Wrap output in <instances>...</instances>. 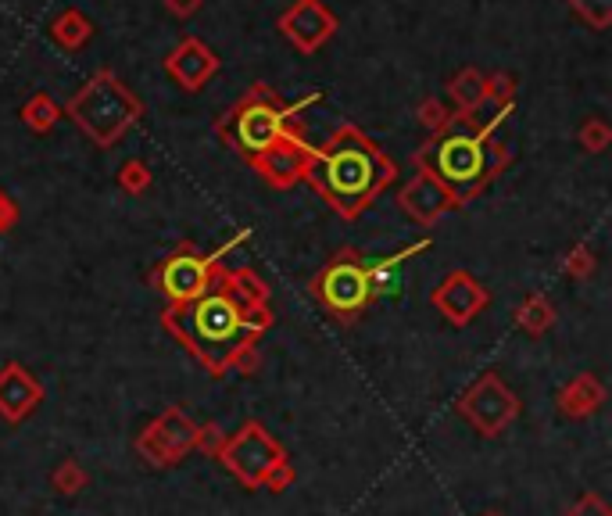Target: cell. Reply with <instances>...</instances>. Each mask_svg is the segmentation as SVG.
I'll return each mask as SVG.
<instances>
[{
  "instance_id": "obj_20",
  "label": "cell",
  "mask_w": 612,
  "mask_h": 516,
  "mask_svg": "<svg viewBox=\"0 0 612 516\" xmlns=\"http://www.w3.org/2000/svg\"><path fill=\"white\" fill-rule=\"evenodd\" d=\"M484 516H498V513H484Z\"/></svg>"
},
{
  "instance_id": "obj_7",
  "label": "cell",
  "mask_w": 612,
  "mask_h": 516,
  "mask_svg": "<svg viewBox=\"0 0 612 516\" xmlns=\"http://www.w3.org/2000/svg\"><path fill=\"white\" fill-rule=\"evenodd\" d=\"M323 298H326V305L337 312H358L369 301V276L358 266L340 262V266H333L330 273H326Z\"/></svg>"
},
{
  "instance_id": "obj_6",
  "label": "cell",
  "mask_w": 612,
  "mask_h": 516,
  "mask_svg": "<svg viewBox=\"0 0 612 516\" xmlns=\"http://www.w3.org/2000/svg\"><path fill=\"white\" fill-rule=\"evenodd\" d=\"M40 402H43V387L22 366H4L0 370V416L4 420L11 423L26 420Z\"/></svg>"
},
{
  "instance_id": "obj_5",
  "label": "cell",
  "mask_w": 612,
  "mask_h": 516,
  "mask_svg": "<svg viewBox=\"0 0 612 516\" xmlns=\"http://www.w3.org/2000/svg\"><path fill=\"white\" fill-rule=\"evenodd\" d=\"M376 183V165L366 151H340L330 162V190L337 198H366Z\"/></svg>"
},
{
  "instance_id": "obj_2",
  "label": "cell",
  "mask_w": 612,
  "mask_h": 516,
  "mask_svg": "<svg viewBox=\"0 0 612 516\" xmlns=\"http://www.w3.org/2000/svg\"><path fill=\"white\" fill-rule=\"evenodd\" d=\"M219 459L226 463V470H230L233 477H240V481L247 484V488H262L269 470L283 459V448L262 423L251 420V423H244V430H240L237 438L222 441Z\"/></svg>"
},
{
  "instance_id": "obj_15",
  "label": "cell",
  "mask_w": 612,
  "mask_h": 516,
  "mask_svg": "<svg viewBox=\"0 0 612 516\" xmlns=\"http://www.w3.org/2000/svg\"><path fill=\"white\" fill-rule=\"evenodd\" d=\"M519 323H523L530 334H541V330L552 323V309H548L544 301H530V305H523V309H519Z\"/></svg>"
},
{
  "instance_id": "obj_19",
  "label": "cell",
  "mask_w": 612,
  "mask_h": 516,
  "mask_svg": "<svg viewBox=\"0 0 612 516\" xmlns=\"http://www.w3.org/2000/svg\"><path fill=\"white\" fill-rule=\"evenodd\" d=\"M133 183V187H140V183H144V169H140V165H129V176H122V183Z\"/></svg>"
},
{
  "instance_id": "obj_13",
  "label": "cell",
  "mask_w": 612,
  "mask_h": 516,
  "mask_svg": "<svg viewBox=\"0 0 612 516\" xmlns=\"http://www.w3.org/2000/svg\"><path fill=\"white\" fill-rule=\"evenodd\" d=\"M405 208L412 215H419L423 223H430V219L444 208V190L437 187L434 180H419L416 187L405 190Z\"/></svg>"
},
{
  "instance_id": "obj_3",
  "label": "cell",
  "mask_w": 612,
  "mask_h": 516,
  "mask_svg": "<svg viewBox=\"0 0 612 516\" xmlns=\"http://www.w3.org/2000/svg\"><path fill=\"white\" fill-rule=\"evenodd\" d=\"M197 430L201 427H197L183 409H165V413L140 434L136 448H140V456H144L147 463L172 466L197 445Z\"/></svg>"
},
{
  "instance_id": "obj_9",
  "label": "cell",
  "mask_w": 612,
  "mask_h": 516,
  "mask_svg": "<svg viewBox=\"0 0 612 516\" xmlns=\"http://www.w3.org/2000/svg\"><path fill=\"white\" fill-rule=\"evenodd\" d=\"M484 291L476 287V280H469L466 273H455L444 280V287L434 294V305L451 319V323H466L476 312L484 309Z\"/></svg>"
},
{
  "instance_id": "obj_18",
  "label": "cell",
  "mask_w": 612,
  "mask_h": 516,
  "mask_svg": "<svg viewBox=\"0 0 612 516\" xmlns=\"http://www.w3.org/2000/svg\"><path fill=\"white\" fill-rule=\"evenodd\" d=\"M194 448H201V452H219L222 448V434H219V427H204V430H197V445Z\"/></svg>"
},
{
  "instance_id": "obj_10",
  "label": "cell",
  "mask_w": 612,
  "mask_h": 516,
  "mask_svg": "<svg viewBox=\"0 0 612 516\" xmlns=\"http://www.w3.org/2000/svg\"><path fill=\"white\" fill-rule=\"evenodd\" d=\"M162 284L179 301L197 298L204 291V284H208V266L197 262V258H172L162 273Z\"/></svg>"
},
{
  "instance_id": "obj_11",
  "label": "cell",
  "mask_w": 612,
  "mask_h": 516,
  "mask_svg": "<svg viewBox=\"0 0 612 516\" xmlns=\"http://www.w3.org/2000/svg\"><path fill=\"white\" fill-rule=\"evenodd\" d=\"M605 402V387L598 384L591 373H584V377L570 380V384L562 387V395H559V405H562V413L566 416H587V413H595L598 405Z\"/></svg>"
},
{
  "instance_id": "obj_4",
  "label": "cell",
  "mask_w": 612,
  "mask_h": 516,
  "mask_svg": "<svg viewBox=\"0 0 612 516\" xmlns=\"http://www.w3.org/2000/svg\"><path fill=\"white\" fill-rule=\"evenodd\" d=\"M459 413L466 416L480 434H498V430L509 427L512 416H516V395L505 387V380L498 377V373H487L480 384H473L466 395H462Z\"/></svg>"
},
{
  "instance_id": "obj_1",
  "label": "cell",
  "mask_w": 612,
  "mask_h": 516,
  "mask_svg": "<svg viewBox=\"0 0 612 516\" xmlns=\"http://www.w3.org/2000/svg\"><path fill=\"white\" fill-rule=\"evenodd\" d=\"M240 312L244 309H240L237 301L222 298V294L201 298L194 309L187 312L183 330H187L190 344H194L197 352L212 362V366H222L226 355L237 348V341H244V337H240Z\"/></svg>"
},
{
  "instance_id": "obj_14",
  "label": "cell",
  "mask_w": 612,
  "mask_h": 516,
  "mask_svg": "<svg viewBox=\"0 0 612 516\" xmlns=\"http://www.w3.org/2000/svg\"><path fill=\"white\" fill-rule=\"evenodd\" d=\"M83 484H86L83 466L72 463V459H68V463H61L58 470H54V488H58L61 495H76V491L83 488Z\"/></svg>"
},
{
  "instance_id": "obj_8",
  "label": "cell",
  "mask_w": 612,
  "mask_h": 516,
  "mask_svg": "<svg viewBox=\"0 0 612 516\" xmlns=\"http://www.w3.org/2000/svg\"><path fill=\"white\" fill-rule=\"evenodd\" d=\"M484 144L480 140H469V137H455L441 147V172L448 176L451 183L459 187H469L484 176Z\"/></svg>"
},
{
  "instance_id": "obj_16",
  "label": "cell",
  "mask_w": 612,
  "mask_h": 516,
  "mask_svg": "<svg viewBox=\"0 0 612 516\" xmlns=\"http://www.w3.org/2000/svg\"><path fill=\"white\" fill-rule=\"evenodd\" d=\"M290 481H294V470H290V463H287V459H280V463H276V466H272V470H269V477H265V484H262V488L283 491Z\"/></svg>"
},
{
  "instance_id": "obj_12",
  "label": "cell",
  "mask_w": 612,
  "mask_h": 516,
  "mask_svg": "<svg viewBox=\"0 0 612 516\" xmlns=\"http://www.w3.org/2000/svg\"><path fill=\"white\" fill-rule=\"evenodd\" d=\"M276 137H280V115L269 112V108H255L240 119V140L251 151H265V147L276 144Z\"/></svg>"
},
{
  "instance_id": "obj_17",
  "label": "cell",
  "mask_w": 612,
  "mask_h": 516,
  "mask_svg": "<svg viewBox=\"0 0 612 516\" xmlns=\"http://www.w3.org/2000/svg\"><path fill=\"white\" fill-rule=\"evenodd\" d=\"M570 516H612V513H609V506L598 499V495H584V499L570 509Z\"/></svg>"
}]
</instances>
